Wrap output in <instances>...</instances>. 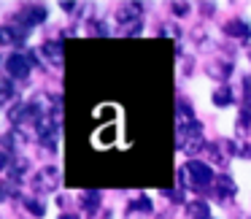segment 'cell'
I'll use <instances>...</instances> for the list:
<instances>
[{
  "label": "cell",
  "instance_id": "obj_15",
  "mask_svg": "<svg viewBox=\"0 0 251 219\" xmlns=\"http://www.w3.org/2000/svg\"><path fill=\"white\" fill-rule=\"evenodd\" d=\"M176 14H178V17H184V14H186V8H189V6H186V3H176Z\"/></svg>",
  "mask_w": 251,
  "mask_h": 219
},
{
  "label": "cell",
  "instance_id": "obj_9",
  "mask_svg": "<svg viewBox=\"0 0 251 219\" xmlns=\"http://www.w3.org/2000/svg\"><path fill=\"white\" fill-rule=\"evenodd\" d=\"M213 103H216V106H229V103H232V92H229L227 87L219 89V92L213 95Z\"/></svg>",
  "mask_w": 251,
  "mask_h": 219
},
{
  "label": "cell",
  "instance_id": "obj_14",
  "mask_svg": "<svg viewBox=\"0 0 251 219\" xmlns=\"http://www.w3.org/2000/svg\"><path fill=\"white\" fill-rule=\"evenodd\" d=\"M130 211H151V203H149L146 197H141V200H138L135 206H130V208H127V214H130Z\"/></svg>",
  "mask_w": 251,
  "mask_h": 219
},
{
  "label": "cell",
  "instance_id": "obj_10",
  "mask_svg": "<svg viewBox=\"0 0 251 219\" xmlns=\"http://www.w3.org/2000/svg\"><path fill=\"white\" fill-rule=\"evenodd\" d=\"M41 52H46V57H49L54 65H60V46H57V44H46Z\"/></svg>",
  "mask_w": 251,
  "mask_h": 219
},
{
  "label": "cell",
  "instance_id": "obj_3",
  "mask_svg": "<svg viewBox=\"0 0 251 219\" xmlns=\"http://www.w3.org/2000/svg\"><path fill=\"white\" fill-rule=\"evenodd\" d=\"M44 19H46V8H41V6H30L19 14V22H25V27L38 25V22H44Z\"/></svg>",
  "mask_w": 251,
  "mask_h": 219
},
{
  "label": "cell",
  "instance_id": "obj_17",
  "mask_svg": "<svg viewBox=\"0 0 251 219\" xmlns=\"http://www.w3.org/2000/svg\"><path fill=\"white\" fill-rule=\"evenodd\" d=\"M60 219H76V217H71V214H68V217H60Z\"/></svg>",
  "mask_w": 251,
  "mask_h": 219
},
{
  "label": "cell",
  "instance_id": "obj_4",
  "mask_svg": "<svg viewBox=\"0 0 251 219\" xmlns=\"http://www.w3.org/2000/svg\"><path fill=\"white\" fill-rule=\"evenodd\" d=\"M54 125L57 122L51 119V116H44V119H38V133H41V138H54Z\"/></svg>",
  "mask_w": 251,
  "mask_h": 219
},
{
  "label": "cell",
  "instance_id": "obj_7",
  "mask_svg": "<svg viewBox=\"0 0 251 219\" xmlns=\"http://www.w3.org/2000/svg\"><path fill=\"white\" fill-rule=\"evenodd\" d=\"M216 190L222 192V195H232V192H235V184H232V179H227V176H222V179H216Z\"/></svg>",
  "mask_w": 251,
  "mask_h": 219
},
{
  "label": "cell",
  "instance_id": "obj_1",
  "mask_svg": "<svg viewBox=\"0 0 251 219\" xmlns=\"http://www.w3.org/2000/svg\"><path fill=\"white\" fill-rule=\"evenodd\" d=\"M186 170L192 173V179H195L197 187H208L213 181V170L208 168L205 163H200V160H192V163L186 165Z\"/></svg>",
  "mask_w": 251,
  "mask_h": 219
},
{
  "label": "cell",
  "instance_id": "obj_11",
  "mask_svg": "<svg viewBox=\"0 0 251 219\" xmlns=\"http://www.w3.org/2000/svg\"><path fill=\"white\" fill-rule=\"evenodd\" d=\"M25 208H27L33 217H44V214H46L44 203H38V200H25Z\"/></svg>",
  "mask_w": 251,
  "mask_h": 219
},
{
  "label": "cell",
  "instance_id": "obj_6",
  "mask_svg": "<svg viewBox=\"0 0 251 219\" xmlns=\"http://www.w3.org/2000/svg\"><path fill=\"white\" fill-rule=\"evenodd\" d=\"M189 214H192L195 219H211V214H208V206H205L202 200H195V203H192V206H189Z\"/></svg>",
  "mask_w": 251,
  "mask_h": 219
},
{
  "label": "cell",
  "instance_id": "obj_5",
  "mask_svg": "<svg viewBox=\"0 0 251 219\" xmlns=\"http://www.w3.org/2000/svg\"><path fill=\"white\" fill-rule=\"evenodd\" d=\"M57 168H46V170H41L38 173V179H41V187H46V190H51V187H57Z\"/></svg>",
  "mask_w": 251,
  "mask_h": 219
},
{
  "label": "cell",
  "instance_id": "obj_8",
  "mask_svg": "<svg viewBox=\"0 0 251 219\" xmlns=\"http://www.w3.org/2000/svg\"><path fill=\"white\" fill-rule=\"evenodd\" d=\"M227 33L229 35H238V38H246V35H249V27H246L243 22H229L227 25Z\"/></svg>",
  "mask_w": 251,
  "mask_h": 219
},
{
  "label": "cell",
  "instance_id": "obj_2",
  "mask_svg": "<svg viewBox=\"0 0 251 219\" xmlns=\"http://www.w3.org/2000/svg\"><path fill=\"white\" fill-rule=\"evenodd\" d=\"M6 71L11 73L14 79H25L30 73V62H27V57H22V55H11L6 60Z\"/></svg>",
  "mask_w": 251,
  "mask_h": 219
},
{
  "label": "cell",
  "instance_id": "obj_16",
  "mask_svg": "<svg viewBox=\"0 0 251 219\" xmlns=\"http://www.w3.org/2000/svg\"><path fill=\"white\" fill-rule=\"evenodd\" d=\"M246 87H249V95H251V76H246Z\"/></svg>",
  "mask_w": 251,
  "mask_h": 219
},
{
  "label": "cell",
  "instance_id": "obj_12",
  "mask_svg": "<svg viewBox=\"0 0 251 219\" xmlns=\"http://www.w3.org/2000/svg\"><path fill=\"white\" fill-rule=\"evenodd\" d=\"M98 200H100L98 192H89V195L84 197V208H87V211H95V208H98Z\"/></svg>",
  "mask_w": 251,
  "mask_h": 219
},
{
  "label": "cell",
  "instance_id": "obj_13",
  "mask_svg": "<svg viewBox=\"0 0 251 219\" xmlns=\"http://www.w3.org/2000/svg\"><path fill=\"white\" fill-rule=\"evenodd\" d=\"M138 14H141V6H125V8L119 11V19L125 22L127 17H138Z\"/></svg>",
  "mask_w": 251,
  "mask_h": 219
}]
</instances>
